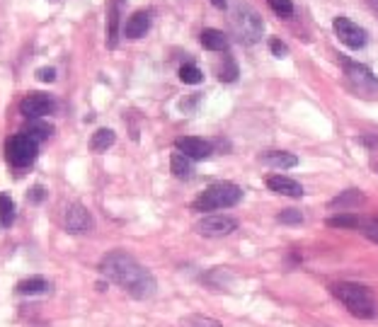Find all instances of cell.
Listing matches in <instances>:
<instances>
[{"instance_id": "cell-34", "label": "cell", "mask_w": 378, "mask_h": 327, "mask_svg": "<svg viewBox=\"0 0 378 327\" xmlns=\"http://www.w3.org/2000/svg\"><path fill=\"white\" fill-rule=\"evenodd\" d=\"M369 5H371V8L376 10V13H378V0H369Z\"/></svg>"}, {"instance_id": "cell-11", "label": "cell", "mask_w": 378, "mask_h": 327, "mask_svg": "<svg viewBox=\"0 0 378 327\" xmlns=\"http://www.w3.org/2000/svg\"><path fill=\"white\" fill-rule=\"evenodd\" d=\"M175 148H177V153L187 155L189 160H206V158L213 153L211 143L204 139H197V136H180V139L175 141Z\"/></svg>"}, {"instance_id": "cell-10", "label": "cell", "mask_w": 378, "mask_h": 327, "mask_svg": "<svg viewBox=\"0 0 378 327\" xmlns=\"http://www.w3.org/2000/svg\"><path fill=\"white\" fill-rule=\"evenodd\" d=\"M66 231L73 235L93 231V216H90V211L83 204H70L66 208Z\"/></svg>"}, {"instance_id": "cell-25", "label": "cell", "mask_w": 378, "mask_h": 327, "mask_svg": "<svg viewBox=\"0 0 378 327\" xmlns=\"http://www.w3.org/2000/svg\"><path fill=\"white\" fill-rule=\"evenodd\" d=\"M218 78H221L223 83H233V80L238 78V66H236V61H233L231 56H226V59H223V66L218 68Z\"/></svg>"}, {"instance_id": "cell-1", "label": "cell", "mask_w": 378, "mask_h": 327, "mask_svg": "<svg viewBox=\"0 0 378 327\" xmlns=\"http://www.w3.org/2000/svg\"><path fill=\"white\" fill-rule=\"evenodd\" d=\"M100 272L107 281L129 291L134 298H151L158 289L156 277L146 267H141L131 254L121 252V250H114V252H109L102 259Z\"/></svg>"}, {"instance_id": "cell-4", "label": "cell", "mask_w": 378, "mask_h": 327, "mask_svg": "<svg viewBox=\"0 0 378 327\" xmlns=\"http://www.w3.org/2000/svg\"><path fill=\"white\" fill-rule=\"evenodd\" d=\"M231 27L233 34L238 37L240 44H257L259 37H262V20L255 10L250 8H238L236 15L231 17Z\"/></svg>"}, {"instance_id": "cell-31", "label": "cell", "mask_w": 378, "mask_h": 327, "mask_svg": "<svg viewBox=\"0 0 378 327\" xmlns=\"http://www.w3.org/2000/svg\"><path fill=\"white\" fill-rule=\"evenodd\" d=\"M37 78L42 80V83H54V80H56V70L54 68H39L37 70Z\"/></svg>"}, {"instance_id": "cell-22", "label": "cell", "mask_w": 378, "mask_h": 327, "mask_svg": "<svg viewBox=\"0 0 378 327\" xmlns=\"http://www.w3.org/2000/svg\"><path fill=\"white\" fill-rule=\"evenodd\" d=\"M15 201L8 197V194H0V226L10 228L15 223Z\"/></svg>"}, {"instance_id": "cell-3", "label": "cell", "mask_w": 378, "mask_h": 327, "mask_svg": "<svg viewBox=\"0 0 378 327\" xmlns=\"http://www.w3.org/2000/svg\"><path fill=\"white\" fill-rule=\"evenodd\" d=\"M243 199V189L233 182H216V185L206 187L197 199H194V208L197 211H221V208H231Z\"/></svg>"}, {"instance_id": "cell-23", "label": "cell", "mask_w": 378, "mask_h": 327, "mask_svg": "<svg viewBox=\"0 0 378 327\" xmlns=\"http://www.w3.org/2000/svg\"><path fill=\"white\" fill-rule=\"evenodd\" d=\"M325 223H328L330 228H356L359 226V218L354 216V211H342V213L330 216Z\"/></svg>"}, {"instance_id": "cell-9", "label": "cell", "mask_w": 378, "mask_h": 327, "mask_svg": "<svg viewBox=\"0 0 378 327\" xmlns=\"http://www.w3.org/2000/svg\"><path fill=\"white\" fill-rule=\"evenodd\" d=\"M54 109H56V100L47 93H29L20 102V112L27 119H42V116L51 114Z\"/></svg>"}, {"instance_id": "cell-12", "label": "cell", "mask_w": 378, "mask_h": 327, "mask_svg": "<svg viewBox=\"0 0 378 327\" xmlns=\"http://www.w3.org/2000/svg\"><path fill=\"white\" fill-rule=\"evenodd\" d=\"M267 187L272 189V192L277 194H284V197H303V187L298 185L296 180H291V177H284V175H272L267 177Z\"/></svg>"}, {"instance_id": "cell-32", "label": "cell", "mask_w": 378, "mask_h": 327, "mask_svg": "<svg viewBox=\"0 0 378 327\" xmlns=\"http://www.w3.org/2000/svg\"><path fill=\"white\" fill-rule=\"evenodd\" d=\"M44 199V187L42 185H37V187H32V192H29V201H34V204H39Z\"/></svg>"}, {"instance_id": "cell-27", "label": "cell", "mask_w": 378, "mask_h": 327, "mask_svg": "<svg viewBox=\"0 0 378 327\" xmlns=\"http://www.w3.org/2000/svg\"><path fill=\"white\" fill-rule=\"evenodd\" d=\"M269 8L282 17H291L294 15V3L291 0H269Z\"/></svg>"}, {"instance_id": "cell-8", "label": "cell", "mask_w": 378, "mask_h": 327, "mask_svg": "<svg viewBox=\"0 0 378 327\" xmlns=\"http://www.w3.org/2000/svg\"><path fill=\"white\" fill-rule=\"evenodd\" d=\"M332 27H335V37L340 39L345 47H349V49H364L366 47V32L359 27V24L351 22L349 17H335Z\"/></svg>"}, {"instance_id": "cell-18", "label": "cell", "mask_w": 378, "mask_h": 327, "mask_svg": "<svg viewBox=\"0 0 378 327\" xmlns=\"http://www.w3.org/2000/svg\"><path fill=\"white\" fill-rule=\"evenodd\" d=\"M361 201H364V197L359 194V189H347V192L342 194V197L332 199L330 206H332V208H347V211H351V208L359 206Z\"/></svg>"}, {"instance_id": "cell-17", "label": "cell", "mask_w": 378, "mask_h": 327, "mask_svg": "<svg viewBox=\"0 0 378 327\" xmlns=\"http://www.w3.org/2000/svg\"><path fill=\"white\" fill-rule=\"evenodd\" d=\"M170 170L175 177H180V180H187V177H192L194 167H192V160H189L187 155H182V153H172L170 155Z\"/></svg>"}, {"instance_id": "cell-30", "label": "cell", "mask_w": 378, "mask_h": 327, "mask_svg": "<svg viewBox=\"0 0 378 327\" xmlns=\"http://www.w3.org/2000/svg\"><path fill=\"white\" fill-rule=\"evenodd\" d=\"M269 49H272V54L279 56V59H284V56L289 54V49H286V44L282 39H272V42H269Z\"/></svg>"}, {"instance_id": "cell-29", "label": "cell", "mask_w": 378, "mask_h": 327, "mask_svg": "<svg viewBox=\"0 0 378 327\" xmlns=\"http://www.w3.org/2000/svg\"><path fill=\"white\" fill-rule=\"evenodd\" d=\"M361 233H364L366 238L371 240V243L378 245V218H371V221L361 223Z\"/></svg>"}, {"instance_id": "cell-5", "label": "cell", "mask_w": 378, "mask_h": 327, "mask_svg": "<svg viewBox=\"0 0 378 327\" xmlns=\"http://www.w3.org/2000/svg\"><path fill=\"white\" fill-rule=\"evenodd\" d=\"M39 143L32 141L27 134H17L8 141V160L13 167H27L37 160Z\"/></svg>"}, {"instance_id": "cell-33", "label": "cell", "mask_w": 378, "mask_h": 327, "mask_svg": "<svg viewBox=\"0 0 378 327\" xmlns=\"http://www.w3.org/2000/svg\"><path fill=\"white\" fill-rule=\"evenodd\" d=\"M211 3H213V5H216V8H218V10H226V5H228V3H226V0H211Z\"/></svg>"}, {"instance_id": "cell-7", "label": "cell", "mask_w": 378, "mask_h": 327, "mask_svg": "<svg viewBox=\"0 0 378 327\" xmlns=\"http://www.w3.org/2000/svg\"><path fill=\"white\" fill-rule=\"evenodd\" d=\"M233 231H238V221L233 216H221V213H213L197 223V233L204 238H226Z\"/></svg>"}, {"instance_id": "cell-28", "label": "cell", "mask_w": 378, "mask_h": 327, "mask_svg": "<svg viewBox=\"0 0 378 327\" xmlns=\"http://www.w3.org/2000/svg\"><path fill=\"white\" fill-rule=\"evenodd\" d=\"M303 221V213L296 211V208H286V211L279 213V223H289V226H296V223Z\"/></svg>"}, {"instance_id": "cell-24", "label": "cell", "mask_w": 378, "mask_h": 327, "mask_svg": "<svg viewBox=\"0 0 378 327\" xmlns=\"http://www.w3.org/2000/svg\"><path fill=\"white\" fill-rule=\"evenodd\" d=\"M180 80H182V83H187V85H197V83H202V80H204V73L194 63H187V66H182V68H180Z\"/></svg>"}, {"instance_id": "cell-6", "label": "cell", "mask_w": 378, "mask_h": 327, "mask_svg": "<svg viewBox=\"0 0 378 327\" xmlns=\"http://www.w3.org/2000/svg\"><path fill=\"white\" fill-rule=\"evenodd\" d=\"M342 66H345V75H347V80H349V85L359 95L366 97L378 90V78L366 68V66L354 63V61H347V59H342Z\"/></svg>"}, {"instance_id": "cell-13", "label": "cell", "mask_w": 378, "mask_h": 327, "mask_svg": "<svg viewBox=\"0 0 378 327\" xmlns=\"http://www.w3.org/2000/svg\"><path fill=\"white\" fill-rule=\"evenodd\" d=\"M148 27H151V13H146V10H139V13H134L129 20H126L124 34L129 39H141L143 34L148 32Z\"/></svg>"}, {"instance_id": "cell-20", "label": "cell", "mask_w": 378, "mask_h": 327, "mask_svg": "<svg viewBox=\"0 0 378 327\" xmlns=\"http://www.w3.org/2000/svg\"><path fill=\"white\" fill-rule=\"evenodd\" d=\"M114 141H116L114 131H112V129H100V131H95L93 139H90V148H93L95 153H105L107 148L114 146Z\"/></svg>"}, {"instance_id": "cell-14", "label": "cell", "mask_w": 378, "mask_h": 327, "mask_svg": "<svg viewBox=\"0 0 378 327\" xmlns=\"http://www.w3.org/2000/svg\"><path fill=\"white\" fill-rule=\"evenodd\" d=\"M121 3L124 0H112L109 10H107V47H116V37H119V15H121Z\"/></svg>"}, {"instance_id": "cell-21", "label": "cell", "mask_w": 378, "mask_h": 327, "mask_svg": "<svg viewBox=\"0 0 378 327\" xmlns=\"http://www.w3.org/2000/svg\"><path fill=\"white\" fill-rule=\"evenodd\" d=\"M22 134H27L32 141H44V139H49L51 134H54V126L47 124V121H39V119H32L29 121V126H27V131H22Z\"/></svg>"}, {"instance_id": "cell-26", "label": "cell", "mask_w": 378, "mask_h": 327, "mask_svg": "<svg viewBox=\"0 0 378 327\" xmlns=\"http://www.w3.org/2000/svg\"><path fill=\"white\" fill-rule=\"evenodd\" d=\"M182 327H223V325L213 318H204V315H187V318H182Z\"/></svg>"}, {"instance_id": "cell-19", "label": "cell", "mask_w": 378, "mask_h": 327, "mask_svg": "<svg viewBox=\"0 0 378 327\" xmlns=\"http://www.w3.org/2000/svg\"><path fill=\"white\" fill-rule=\"evenodd\" d=\"M47 289H49V281L44 277H32L17 284V294L22 296H37V294H44Z\"/></svg>"}, {"instance_id": "cell-15", "label": "cell", "mask_w": 378, "mask_h": 327, "mask_svg": "<svg viewBox=\"0 0 378 327\" xmlns=\"http://www.w3.org/2000/svg\"><path fill=\"white\" fill-rule=\"evenodd\" d=\"M262 162L269 167H277V170H289V167L298 165V158L294 153H286V151H272V153H264Z\"/></svg>"}, {"instance_id": "cell-16", "label": "cell", "mask_w": 378, "mask_h": 327, "mask_svg": "<svg viewBox=\"0 0 378 327\" xmlns=\"http://www.w3.org/2000/svg\"><path fill=\"white\" fill-rule=\"evenodd\" d=\"M202 47L209 51H226L228 49V37L218 29H204L202 32Z\"/></svg>"}, {"instance_id": "cell-2", "label": "cell", "mask_w": 378, "mask_h": 327, "mask_svg": "<svg viewBox=\"0 0 378 327\" xmlns=\"http://www.w3.org/2000/svg\"><path fill=\"white\" fill-rule=\"evenodd\" d=\"M332 296L349 310L351 315L361 320H371L378 315V308H376V301L371 296V291L361 284H354V281H340V284H332L330 286Z\"/></svg>"}]
</instances>
